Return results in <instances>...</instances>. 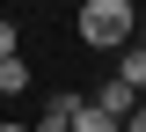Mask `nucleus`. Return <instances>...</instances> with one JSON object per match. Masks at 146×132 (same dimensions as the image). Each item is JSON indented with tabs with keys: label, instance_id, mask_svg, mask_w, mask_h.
I'll return each instance as SVG.
<instances>
[{
	"label": "nucleus",
	"instance_id": "7ed1b4c3",
	"mask_svg": "<svg viewBox=\"0 0 146 132\" xmlns=\"http://www.w3.org/2000/svg\"><path fill=\"white\" fill-rule=\"evenodd\" d=\"M73 132H124V117H110L102 103H73Z\"/></svg>",
	"mask_w": 146,
	"mask_h": 132
},
{
	"label": "nucleus",
	"instance_id": "1a4fd4ad",
	"mask_svg": "<svg viewBox=\"0 0 146 132\" xmlns=\"http://www.w3.org/2000/svg\"><path fill=\"white\" fill-rule=\"evenodd\" d=\"M139 44H146V37H139Z\"/></svg>",
	"mask_w": 146,
	"mask_h": 132
},
{
	"label": "nucleus",
	"instance_id": "f03ea898",
	"mask_svg": "<svg viewBox=\"0 0 146 132\" xmlns=\"http://www.w3.org/2000/svg\"><path fill=\"white\" fill-rule=\"evenodd\" d=\"M95 103H102V110H110V117H124V125H131V110H139L146 95H139V88H131V81H110V88H102V95H95Z\"/></svg>",
	"mask_w": 146,
	"mask_h": 132
},
{
	"label": "nucleus",
	"instance_id": "39448f33",
	"mask_svg": "<svg viewBox=\"0 0 146 132\" xmlns=\"http://www.w3.org/2000/svg\"><path fill=\"white\" fill-rule=\"evenodd\" d=\"M0 88H7V95H22V88H29V59H0Z\"/></svg>",
	"mask_w": 146,
	"mask_h": 132
},
{
	"label": "nucleus",
	"instance_id": "423d86ee",
	"mask_svg": "<svg viewBox=\"0 0 146 132\" xmlns=\"http://www.w3.org/2000/svg\"><path fill=\"white\" fill-rule=\"evenodd\" d=\"M117 81H131V88L146 95V44H131V52H124V66H117Z\"/></svg>",
	"mask_w": 146,
	"mask_h": 132
},
{
	"label": "nucleus",
	"instance_id": "0eeeda50",
	"mask_svg": "<svg viewBox=\"0 0 146 132\" xmlns=\"http://www.w3.org/2000/svg\"><path fill=\"white\" fill-rule=\"evenodd\" d=\"M124 132H146V103H139V110H131V125H124Z\"/></svg>",
	"mask_w": 146,
	"mask_h": 132
},
{
	"label": "nucleus",
	"instance_id": "6e6552de",
	"mask_svg": "<svg viewBox=\"0 0 146 132\" xmlns=\"http://www.w3.org/2000/svg\"><path fill=\"white\" fill-rule=\"evenodd\" d=\"M80 7H88V0H80Z\"/></svg>",
	"mask_w": 146,
	"mask_h": 132
},
{
	"label": "nucleus",
	"instance_id": "f257e3e1",
	"mask_svg": "<svg viewBox=\"0 0 146 132\" xmlns=\"http://www.w3.org/2000/svg\"><path fill=\"white\" fill-rule=\"evenodd\" d=\"M73 22H80V37L102 44V52H110V44H131V0H88Z\"/></svg>",
	"mask_w": 146,
	"mask_h": 132
},
{
	"label": "nucleus",
	"instance_id": "20e7f679",
	"mask_svg": "<svg viewBox=\"0 0 146 132\" xmlns=\"http://www.w3.org/2000/svg\"><path fill=\"white\" fill-rule=\"evenodd\" d=\"M73 103H80V95H58L51 110L36 117V132H73Z\"/></svg>",
	"mask_w": 146,
	"mask_h": 132
}]
</instances>
